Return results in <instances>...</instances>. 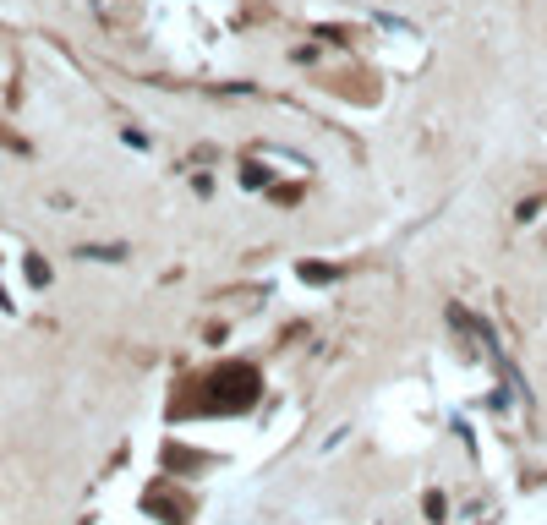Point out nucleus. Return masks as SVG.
Returning a JSON list of instances; mask_svg holds the SVG:
<instances>
[{"instance_id":"f257e3e1","label":"nucleus","mask_w":547,"mask_h":525,"mask_svg":"<svg viewBox=\"0 0 547 525\" xmlns=\"http://www.w3.org/2000/svg\"><path fill=\"white\" fill-rule=\"evenodd\" d=\"M258 400V372L252 367H225L214 378V405H230V411H241V405Z\"/></svg>"}]
</instances>
